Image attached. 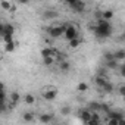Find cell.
Wrapping results in <instances>:
<instances>
[{
	"mask_svg": "<svg viewBox=\"0 0 125 125\" xmlns=\"http://www.w3.org/2000/svg\"><path fill=\"white\" fill-rule=\"evenodd\" d=\"M104 119H115V121H121V119H125V115L122 113V112H118V110H112V112H109L107 115H106V118Z\"/></svg>",
	"mask_w": 125,
	"mask_h": 125,
	"instance_id": "52a82bcc",
	"label": "cell"
},
{
	"mask_svg": "<svg viewBox=\"0 0 125 125\" xmlns=\"http://www.w3.org/2000/svg\"><path fill=\"white\" fill-rule=\"evenodd\" d=\"M122 38H124V40H125V32H124V34H122Z\"/></svg>",
	"mask_w": 125,
	"mask_h": 125,
	"instance_id": "836d02e7",
	"label": "cell"
},
{
	"mask_svg": "<svg viewBox=\"0 0 125 125\" xmlns=\"http://www.w3.org/2000/svg\"><path fill=\"white\" fill-rule=\"evenodd\" d=\"M24 102H25L27 104H34V103H35V96L31 94V93H28V94L24 96Z\"/></svg>",
	"mask_w": 125,
	"mask_h": 125,
	"instance_id": "4fadbf2b",
	"label": "cell"
},
{
	"mask_svg": "<svg viewBox=\"0 0 125 125\" xmlns=\"http://www.w3.org/2000/svg\"><path fill=\"white\" fill-rule=\"evenodd\" d=\"M85 125H102V122L100 121H97V119H91L90 122H87Z\"/></svg>",
	"mask_w": 125,
	"mask_h": 125,
	"instance_id": "4dcf8cb0",
	"label": "cell"
},
{
	"mask_svg": "<svg viewBox=\"0 0 125 125\" xmlns=\"http://www.w3.org/2000/svg\"><path fill=\"white\" fill-rule=\"evenodd\" d=\"M119 74H121V75L125 78V63H122V65L119 66Z\"/></svg>",
	"mask_w": 125,
	"mask_h": 125,
	"instance_id": "1f68e13d",
	"label": "cell"
},
{
	"mask_svg": "<svg viewBox=\"0 0 125 125\" xmlns=\"http://www.w3.org/2000/svg\"><path fill=\"white\" fill-rule=\"evenodd\" d=\"M71 69V63L68 60H63V62H60L59 63V71H62V72H68Z\"/></svg>",
	"mask_w": 125,
	"mask_h": 125,
	"instance_id": "7c38bea8",
	"label": "cell"
},
{
	"mask_svg": "<svg viewBox=\"0 0 125 125\" xmlns=\"http://www.w3.org/2000/svg\"><path fill=\"white\" fill-rule=\"evenodd\" d=\"M80 44H81V38H75V40L69 41V47H71V49H77Z\"/></svg>",
	"mask_w": 125,
	"mask_h": 125,
	"instance_id": "7402d4cb",
	"label": "cell"
},
{
	"mask_svg": "<svg viewBox=\"0 0 125 125\" xmlns=\"http://www.w3.org/2000/svg\"><path fill=\"white\" fill-rule=\"evenodd\" d=\"M77 90H78L80 93H84V91H87V90H88V85H87V83H80V84H78V87H77Z\"/></svg>",
	"mask_w": 125,
	"mask_h": 125,
	"instance_id": "cb8c5ba5",
	"label": "cell"
},
{
	"mask_svg": "<svg viewBox=\"0 0 125 125\" xmlns=\"http://www.w3.org/2000/svg\"><path fill=\"white\" fill-rule=\"evenodd\" d=\"M87 109H88L90 112H100V110H102V103H99V102H91Z\"/></svg>",
	"mask_w": 125,
	"mask_h": 125,
	"instance_id": "8fae6325",
	"label": "cell"
},
{
	"mask_svg": "<svg viewBox=\"0 0 125 125\" xmlns=\"http://www.w3.org/2000/svg\"><path fill=\"white\" fill-rule=\"evenodd\" d=\"M15 47H16V43H15V41L8 43V44H5V52H13Z\"/></svg>",
	"mask_w": 125,
	"mask_h": 125,
	"instance_id": "ffe728a7",
	"label": "cell"
},
{
	"mask_svg": "<svg viewBox=\"0 0 125 125\" xmlns=\"http://www.w3.org/2000/svg\"><path fill=\"white\" fill-rule=\"evenodd\" d=\"M118 125H125V119H121V121L118 122Z\"/></svg>",
	"mask_w": 125,
	"mask_h": 125,
	"instance_id": "d6a6232c",
	"label": "cell"
},
{
	"mask_svg": "<svg viewBox=\"0 0 125 125\" xmlns=\"http://www.w3.org/2000/svg\"><path fill=\"white\" fill-rule=\"evenodd\" d=\"M21 100V96H19V93H16V91H13L12 94H10V103H9V107L10 109H13L16 104H18V102Z\"/></svg>",
	"mask_w": 125,
	"mask_h": 125,
	"instance_id": "9c48e42d",
	"label": "cell"
},
{
	"mask_svg": "<svg viewBox=\"0 0 125 125\" xmlns=\"http://www.w3.org/2000/svg\"><path fill=\"white\" fill-rule=\"evenodd\" d=\"M104 122H106V125H118V121H115V119H104Z\"/></svg>",
	"mask_w": 125,
	"mask_h": 125,
	"instance_id": "f1b7e54d",
	"label": "cell"
},
{
	"mask_svg": "<svg viewBox=\"0 0 125 125\" xmlns=\"http://www.w3.org/2000/svg\"><path fill=\"white\" fill-rule=\"evenodd\" d=\"M112 32H113V28L109 21H104V19L97 21V24L94 27V34L97 38H107L112 35Z\"/></svg>",
	"mask_w": 125,
	"mask_h": 125,
	"instance_id": "6da1fadb",
	"label": "cell"
},
{
	"mask_svg": "<svg viewBox=\"0 0 125 125\" xmlns=\"http://www.w3.org/2000/svg\"><path fill=\"white\" fill-rule=\"evenodd\" d=\"M102 110H103L106 115H107L109 112H112V110H110V107H109V104H106V103H102Z\"/></svg>",
	"mask_w": 125,
	"mask_h": 125,
	"instance_id": "83f0119b",
	"label": "cell"
},
{
	"mask_svg": "<svg viewBox=\"0 0 125 125\" xmlns=\"http://www.w3.org/2000/svg\"><path fill=\"white\" fill-rule=\"evenodd\" d=\"M119 62L118 60H112V62H106V69H119Z\"/></svg>",
	"mask_w": 125,
	"mask_h": 125,
	"instance_id": "5bb4252c",
	"label": "cell"
},
{
	"mask_svg": "<svg viewBox=\"0 0 125 125\" xmlns=\"http://www.w3.org/2000/svg\"><path fill=\"white\" fill-rule=\"evenodd\" d=\"M113 54H115V60H118V62H121V60H124V59H125V50L113 52Z\"/></svg>",
	"mask_w": 125,
	"mask_h": 125,
	"instance_id": "2e32d148",
	"label": "cell"
},
{
	"mask_svg": "<svg viewBox=\"0 0 125 125\" xmlns=\"http://www.w3.org/2000/svg\"><path fill=\"white\" fill-rule=\"evenodd\" d=\"M118 93H119V94L125 99V85H121V87L118 88Z\"/></svg>",
	"mask_w": 125,
	"mask_h": 125,
	"instance_id": "f546056e",
	"label": "cell"
},
{
	"mask_svg": "<svg viewBox=\"0 0 125 125\" xmlns=\"http://www.w3.org/2000/svg\"><path fill=\"white\" fill-rule=\"evenodd\" d=\"M94 83H96V85H97L99 88H103V87L106 85V83H107V78H106V77H99V75H97V77L94 78Z\"/></svg>",
	"mask_w": 125,
	"mask_h": 125,
	"instance_id": "30bf717a",
	"label": "cell"
},
{
	"mask_svg": "<svg viewBox=\"0 0 125 125\" xmlns=\"http://www.w3.org/2000/svg\"><path fill=\"white\" fill-rule=\"evenodd\" d=\"M68 6H69L72 10L78 12V13L84 12V9H85V3L81 2V0H69V2H68Z\"/></svg>",
	"mask_w": 125,
	"mask_h": 125,
	"instance_id": "5b68a950",
	"label": "cell"
},
{
	"mask_svg": "<svg viewBox=\"0 0 125 125\" xmlns=\"http://www.w3.org/2000/svg\"><path fill=\"white\" fill-rule=\"evenodd\" d=\"M66 27H68V24H65V25H54V27H50V28H49V35L53 37V38L65 37Z\"/></svg>",
	"mask_w": 125,
	"mask_h": 125,
	"instance_id": "7a4b0ae2",
	"label": "cell"
},
{
	"mask_svg": "<svg viewBox=\"0 0 125 125\" xmlns=\"http://www.w3.org/2000/svg\"><path fill=\"white\" fill-rule=\"evenodd\" d=\"M22 119H24L25 122H31V121L34 119V113H31V112H25V113L22 115Z\"/></svg>",
	"mask_w": 125,
	"mask_h": 125,
	"instance_id": "d6986e66",
	"label": "cell"
},
{
	"mask_svg": "<svg viewBox=\"0 0 125 125\" xmlns=\"http://www.w3.org/2000/svg\"><path fill=\"white\" fill-rule=\"evenodd\" d=\"M13 32H15V28L10 24H2V27H0V34H2V37L13 35Z\"/></svg>",
	"mask_w": 125,
	"mask_h": 125,
	"instance_id": "8992f818",
	"label": "cell"
},
{
	"mask_svg": "<svg viewBox=\"0 0 125 125\" xmlns=\"http://www.w3.org/2000/svg\"><path fill=\"white\" fill-rule=\"evenodd\" d=\"M0 8H2V9H6V10H12V9H13V8H12V3L5 2V0H3V2H0Z\"/></svg>",
	"mask_w": 125,
	"mask_h": 125,
	"instance_id": "44dd1931",
	"label": "cell"
},
{
	"mask_svg": "<svg viewBox=\"0 0 125 125\" xmlns=\"http://www.w3.org/2000/svg\"><path fill=\"white\" fill-rule=\"evenodd\" d=\"M56 16H57V13L53 12V10H47V12L44 13V18H56Z\"/></svg>",
	"mask_w": 125,
	"mask_h": 125,
	"instance_id": "4316f807",
	"label": "cell"
},
{
	"mask_svg": "<svg viewBox=\"0 0 125 125\" xmlns=\"http://www.w3.org/2000/svg\"><path fill=\"white\" fill-rule=\"evenodd\" d=\"M41 94H43V99H44V100L52 102V100H54V99H56V96H57V88H56V87L49 85V87L43 88Z\"/></svg>",
	"mask_w": 125,
	"mask_h": 125,
	"instance_id": "3957f363",
	"label": "cell"
},
{
	"mask_svg": "<svg viewBox=\"0 0 125 125\" xmlns=\"http://www.w3.org/2000/svg\"><path fill=\"white\" fill-rule=\"evenodd\" d=\"M103 57H104V60H106V62H112V60H115V54H113L112 52H106Z\"/></svg>",
	"mask_w": 125,
	"mask_h": 125,
	"instance_id": "603a6c76",
	"label": "cell"
},
{
	"mask_svg": "<svg viewBox=\"0 0 125 125\" xmlns=\"http://www.w3.org/2000/svg\"><path fill=\"white\" fill-rule=\"evenodd\" d=\"M54 57H46V59H43V63L46 65V66H50V65H53L54 63Z\"/></svg>",
	"mask_w": 125,
	"mask_h": 125,
	"instance_id": "d4e9b609",
	"label": "cell"
},
{
	"mask_svg": "<svg viewBox=\"0 0 125 125\" xmlns=\"http://www.w3.org/2000/svg\"><path fill=\"white\" fill-rule=\"evenodd\" d=\"M112 18H113V12H112V10H104V12H102V19L110 21Z\"/></svg>",
	"mask_w": 125,
	"mask_h": 125,
	"instance_id": "e0dca14e",
	"label": "cell"
},
{
	"mask_svg": "<svg viewBox=\"0 0 125 125\" xmlns=\"http://www.w3.org/2000/svg\"><path fill=\"white\" fill-rule=\"evenodd\" d=\"M60 113H62V115H65V116L69 115V113H71V106H63V107L60 109Z\"/></svg>",
	"mask_w": 125,
	"mask_h": 125,
	"instance_id": "484cf974",
	"label": "cell"
},
{
	"mask_svg": "<svg viewBox=\"0 0 125 125\" xmlns=\"http://www.w3.org/2000/svg\"><path fill=\"white\" fill-rule=\"evenodd\" d=\"M91 116H93V113H91L88 109H84V110H81V112H80V119H81L84 124L90 122V121H91Z\"/></svg>",
	"mask_w": 125,
	"mask_h": 125,
	"instance_id": "ba28073f",
	"label": "cell"
},
{
	"mask_svg": "<svg viewBox=\"0 0 125 125\" xmlns=\"http://www.w3.org/2000/svg\"><path fill=\"white\" fill-rule=\"evenodd\" d=\"M65 38H66L68 41H72V40H75V38H80V37H78V30H77L72 24H68L66 31H65Z\"/></svg>",
	"mask_w": 125,
	"mask_h": 125,
	"instance_id": "277c9868",
	"label": "cell"
},
{
	"mask_svg": "<svg viewBox=\"0 0 125 125\" xmlns=\"http://www.w3.org/2000/svg\"><path fill=\"white\" fill-rule=\"evenodd\" d=\"M102 90H103V91H104V93H106V94H110V93H112V91H113V84H112V83H109V81H107V83H106V85H104V87H103V88H102Z\"/></svg>",
	"mask_w": 125,
	"mask_h": 125,
	"instance_id": "ac0fdd59",
	"label": "cell"
},
{
	"mask_svg": "<svg viewBox=\"0 0 125 125\" xmlns=\"http://www.w3.org/2000/svg\"><path fill=\"white\" fill-rule=\"evenodd\" d=\"M40 121H41L43 124L52 122V121H53V115H52V113H43V115L40 116Z\"/></svg>",
	"mask_w": 125,
	"mask_h": 125,
	"instance_id": "9a60e30c",
	"label": "cell"
}]
</instances>
